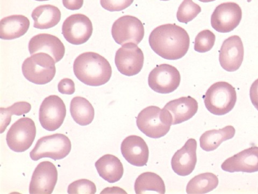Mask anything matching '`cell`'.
I'll return each instance as SVG.
<instances>
[{
	"label": "cell",
	"mask_w": 258,
	"mask_h": 194,
	"mask_svg": "<svg viewBox=\"0 0 258 194\" xmlns=\"http://www.w3.org/2000/svg\"><path fill=\"white\" fill-rule=\"evenodd\" d=\"M136 124L142 132L153 139L166 135L172 125L165 112L156 106L143 109L137 117Z\"/></svg>",
	"instance_id": "obj_5"
},
{
	"label": "cell",
	"mask_w": 258,
	"mask_h": 194,
	"mask_svg": "<svg viewBox=\"0 0 258 194\" xmlns=\"http://www.w3.org/2000/svg\"><path fill=\"white\" fill-rule=\"evenodd\" d=\"M92 21L85 15L77 14L69 16L63 22L62 34L68 42L74 45L86 43L92 35Z\"/></svg>",
	"instance_id": "obj_11"
},
{
	"label": "cell",
	"mask_w": 258,
	"mask_h": 194,
	"mask_svg": "<svg viewBox=\"0 0 258 194\" xmlns=\"http://www.w3.org/2000/svg\"><path fill=\"white\" fill-rule=\"evenodd\" d=\"M144 62L142 51L134 43L123 45L116 53V66L120 74L126 76L139 74L143 69Z\"/></svg>",
	"instance_id": "obj_12"
},
{
	"label": "cell",
	"mask_w": 258,
	"mask_h": 194,
	"mask_svg": "<svg viewBox=\"0 0 258 194\" xmlns=\"http://www.w3.org/2000/svg\"><path fill=\"white\" fill-rule=\"evenodd\" d=\"M244 48L240 37L234 35L226 39L220 51L219 61L222 68L228 72L236 71L243 62Z\"/></svg>",
	"instance_id": "obj_15"
},
{
	"label": "cell",
	"mask_w": 258,
	"mask_h": 194,
	"mask_svg": "<svg viewBox=\"0 0 258 194\" xmlns=\"http://www.w3.org/2000/svg\"><path fill=\"white\" fill-rule=\"evenodd\" d=\"M250 1H251V0H248V2H250Z\"/></svg>",
	"instance_id": "obj_39"
},
{
	"label": "cell",
	"mask_w": 258,
	"mask_h": 194,
	"mask_svg": "<svg viewBox=\"0 0 258 194\" xmlns=\"http://www.w3.org/2000/svg\"><path fill=\"white\" fill-rule=\"evenodd\" d=\"M95 166L99 175L109 183L119 181L123 175V164L115 156L104 155L96 162Z\"/></svg>",
	"instance_id": "obj_22"
},
{
	"label": "cell",
	"mask_w": 258,
	"mask_h": 194,
	"mask_svg": "<svg viewBox=\"0 0 258 194\" xmlns=\"http://www.w3.org/2000/svg\"><path fill=\"white\" fill-rule=\"evenodd\" d=\"M235 133V128L232 126H227L219 130L213 129L206 131L200 137V147L207 152L213 151L223 141L233 138Z\"/></svg>",
	"instance_id": "obj_24"
},
{
	"label": "cell",
	"mask_w": 258,
	"mask_h": 194,
	"mask_svg": "<svg viewBox=\"0 0 258 194\" xmlns=\"http://www.w3.org/2000/svg\"><path fill=\"white\" fill-rule=\"evenodd\" d=\"M58 175L57 169L51 162H42L38 165L32 174L29 193H52L58 181Z\"/></svg>",
	"instance_id": "obj_14"
},
{
	"label": "cell",
	"mask_w": 258,
	"mask_h": 194,
	"mask_svg": "<svg viewBox=\"0 0 258 194\" xmlns=\"http://www.w3.org/2000/svg\"><path fill=\"white\" fill-rule=\"evenodd\" d=\"M134 0H100L101 6L109 12L122 11L134 3Z\"/></svg>",
	"instance_id": "obj_32"
},
{
	"label": "cell",
	"mask_w": 258,
	"mask_h": 194,
	"mask_svg": "<svg viewBox=\"0 0 258 194\" xmlns=\"http://www.w3.org/2000/svg\"><path fill=\"white\" fill-rule=\"evenodd\" d=\"M71 149V142L67 136L54 134L39 139L31 151L30 157L36 161L44 158H49L55 161L61 160L69 155Z\"/></svg>",
	"instance_id": "obj_6"
},
{
	"label": "cell",
	"mask_w": 258,
	"mask_h": 194,
	"mask_svg": "<svg viewBox=\"0 0 258 194\" xmlns=\"http://www.w3.org/2000/svg\"><path fill=\"white\" fill-rule=\"evenodd\" d=\"M61 12L58 7L50 5L39 6L32 12L31 17L34 27L39 29H47L57 25L61 19Z\"/></svg>",
	"instance_id": "obj_23"
},
{
	"label": "cell",
	"mask_w": 258,
	"mask_h": 194,
	"mask_svg": "<svg viewBox=\"0 0 258 194\" xmlns=\"http://www.w3.org/2000/svg\"><path fill=\"white\" fill-rule=\"evenodd\" d=\"M70 112L75 122L83 126L91 124L95 116L92 104L82 96H76L72 99Z\"/></svg>",
	"instance_id": "obj_25"
},
{
	"label": "cell",
	"mask_w": 258,
	"mask_h": 194,
	"mask_svg": "<svg viewBox=\"0 0 258 194\" xmlns=\"http://www.w3.org/2000/svg\"><path fill=\"white\" fill-rule=\"evenodd\" d=\"M198 103L190 96H182L169 102L163 110L172 125L186 121L195 116L198 111Z\"/></svg>",
	"instance_id": "obj_16"
},
{
	"label": "cell",
	"mask_w": 258,
	"mask_h": 194,
	"mask_svg": "<svg viewBox=\"0 0 258 194\" xmlns=\"http://www.w3.org/2000/svg\"><path fill=\"white\" fill-rule=\"evenodd\" d=\"M179 71L171 65H159L150 73L148 83L153 91L161 94H168L175 91L180 85Z\"/></svg>",
	"instance_id": "obj_10"
},
{
	"label": "cell",
	"mask_w": 258,
	"mask_h": 194,
	"mask_svg": "<svg viewBox=\"0 0 258 194\" xmlns=\"http://www.w3.org/2000/svg\"><path fill=\"white\" fill-rule=\"evenodd\" d=\"M69 193L94 194L96 187L94 182L87 179H80L72 182L69 185Z\"/></svg>",
	"instance_id": "obj_31"
},
{
	"label": "cell",
	"mask_w": 258,
	"mask_h": 194,
	"mask_svg": "<svg viewBox=\"0 0 258 194\" xmlns=\"http://www.w3.org/2000/svg\"><path fill=\"white\" fill-rule=\"evenodd\" d=\"M221 168L229 173L258 172V147L248 148L227 159Z\"/></svg>",
	"instance_id": "obj_17"
},
{
	"label": "cell",
	"mask_w": 258,
	"mask_h": 194,
	"mask_svg": "<svg viewBox=\"0 0 258 194\" xmlns=\"http://www.w3.org/2000/svg\"><path fill=\"white\" fill-rule=\"evenodd\" d=\"M160 1L167 2V1H169V0H160Z\"/></svg>",
	"instance_id": "obj_38"
},
{
	"label": "cell",
	"mask_w": 258,
	"mask_h": 194,
	"mask_svg": "<svg viewBox=\"0 0 258 194\" xmlns=\"http://www.w3.org/2000/svg\"><path fill=\"white\" fill-rule=\"evenodd\" d=\"M200 2L207 3L216 1V0H199Z\"/></svg>",
	"instance_id": "obj_36"
},
{
	"label": "cell",
	"mask_w": 258,
	"mask_h": 194,
	"mask_svg": "<svg viewBox=\"0 0 258 194\" xmlns=\"http://www.w3.org/2000/svg\"><path fill=\"white\" fill-rule=\"evenodd\" d=\"M201 12V8L192 0H183L176 14L179 22L185 24L191 21Z\"/></svg>",
	"instance_id": "obj_29"
},
{
	"label": "cell",
	"mask_w": 258,
	"mask_h": 194,
	"mask_svg": "<svg viewBox=\"0 0 258 194\" xmlns=\"http://www.w3.org/2000/svg\"><path fill=\"white\" fill-rule=\"evenodd\" d=\"M204 100L205 106L210 112L216 116H223L235 106L236 89L227 82H217L208 89Z\"/></svg>",
	"instance_id": "obj_3"
},
{
	"label": "cell",
	"mask_w": 258,
	"mask_h": 194,
	"mask_svg": "<svg viewBox=\"0 0 258 194\" xmlns=\"http://www.w3.org/2000/svg\"><path fill=\"white\" fill-rule=\"evenodd\" d=\"M153 52L164 59L177 60L187 53L190 46L188 32L176 24H166L153 30L149 38Z\"/></svg>",
	"instance_id": "obj_1"
},
{
	"label": "cell",
	"mask_w": 258,
	"mask_h": 194,
	"mask_svg": "<svg viewBox=\"0 0 258 194\" xmlns=\"http://www.w3.org/2000/svg\"><path fill=\"white\" fill-rule=\"evenodd\" d=\"M55 62L52 56L44 53L32 55L24 61L23 75L29 82L45 85L51 82L56 74Z\"/></svg>",
	"instance_id": "obj_4"
},
{
	"label": "cell",
	"mask_w": 258,
	"mask_h": 194,
	"mask_svg": "<svg viewBox=\"0 0 258 194\" xmlns=\"http://www.w3.org/2000/svg\"><path fill=\"white\" fill-rule=\"evenodd\" d=\"M197 142L189 139L183 147L177 151L172 158L171 166L174 173L182 176L190 175L197 163Z\"/></svg>",
	"instance_id": "obj_19"
},
{
	"label": "cell",
	"mask_w": 258,
	"mask_h": 194,
	"mask_svg": "<svg viewBox=\"0 0 258 194\" xmlns=\"http://www.w3.org/2000/svg\"><path fill=\"white\" fill-rule=\"evenodd\" d=\"M242 19L240 7L235 3L218 6L211 16L212 27L217 32L228 33L236 28Z\"/></svg>",
	"instance_id": "obj_13"
},
{
	"label": "cell",
	"mask_w": 258,
	"mask_h": 194,
	"mask_svg": "<svg viewBox=\"0 0 258 194\" xmlns=\"http://www.w3.org/2000/svg\"><path fill=\"white\" fill-rule=\"evenodd\" d=\"M58 91L63 94L72 95L76 91L75 84L71 79L64 78L58 85Z\"/></svg>",
	"instance_id": "obj_33"
},
{
	"label": "cell",
	"mask_w": 258,
	"mask_h": 194,
	"mask_svg": "<svg viewBox=\"0 0 258 194\" xmlns=\"http://www.w3.org/2000/svg\"><path fill=\"white\" fill-rule=\"evenodd\" d=\"M145 34L144 27L140 20L131 15L119 18L113 24L111 35L115 41L123 45L128 43L139 44Z\"/></svg>",
	"instance_id": "obj_8"
},
{
	"label": "cell",
	"mask_w": 258,
	"mask_h": 194,
	"mask_svg": "<svg viewBox=\"0 0 258 194\" xmlns=\"http://www.w3.org/2000/svg\"><path fill=\"white\" fill-rule=\"evenodd\" d=\"M74 71L81 82L91 86L106 84L112 75L109 62L94 52H86L78 56L74 64Z\"/></svg>",
	"instance_id": "obj_2"
},
{
	"label": "cell",
	"mask_w": 258,
	"mask_h": 194,
	"mask_svg": "<svg viewBox=\"0 0 258 194\" xmlns=\"http://www.w3.org/2000/svg\"><path fill=\"white\" fill-rule=\"evenodd\" d=\"M62 4L68 10L77 11L82 8L84 0H62Z\"/></svg>",
	"instance_id": "obj_34"
},
{
	"label": "cell",
	"mask_w": 258,
	"mask_h": 194,
	"mask_svg": "<svg viewBox=\"0 0 258 194\" xmlns=\"http://www.w3.org/2000/svg\"><path fill=\"white\" fill-rule=\"evenodd\" d=\"M135 190L137 194L147 191H155L164 194L166 188L165 183L159 175L155 173L145 172L137 177L135 183Z\"/></svg>",
	"instance_id": "obj_26"
},
{
	"label": "cell",
	"mask_w": 258,
	"mask_h": 194,
	"mask_svg": "<svg viewBox=\"0 0 258 194\" xmlns=\"http://www.w3.org/2000/svg\"><path fill=\"white\" fill-rule=\"evenodd\" d=\"M34 121L24 117L16 121L8 131L6 141L8 147L15 152L28 150L33 143L36 135Z\"/></svg>",
	"instance_id": "obj_7"
},
{
	"label": "cell",
	"mask_w": 258,
	"mask_h": 194,
	"mask_svg": "<svg viewBox=\"0 0 258 194\" xmlns=\"http://www.w3.org/2000/svg\"><path fill=\"white\" fill-rule=\"evenodd\" d=\"M216 40L215 35L211 30L206 29L199 32L195 42V50L205 53L212 50Z\"/></svg>",
	"instance_id": "obj_30"
},
{
	"label": "cell",
	"mask_w": 258,
	"mask_h": 194,
	"mask_svg": "<svg viewBox=\"0 0 258 194\" xmlns=\"http://www.w3.org/2000/svg\"><path fill=\"white\" fill-rule=\"evenodd\" d=\"M35 1L41 2L49 1V0H35Z\"/></svg>",
	"instance_id": "obj_37"
},
{
	"label": "cell",
	"mask_w": 258,
	"mask_h": 194,
	"mask_svg": "<svg viewBox=\"0 0 258 194\" xmlns=\"http://www.w3.org/2000/svg\"><path fill=\"white\" fill-rule=\"evenodd\" d=\"M30 21L22 15H13L4 18L0 22V38L12 40L25 35L29 29Z\"/></svg>",
	"instance_id": "obj_21"
},
{
	"label": "cell",
	"mask_w": 258,
	"mask_h": 194,
	"mask_svg": "<svg viewBox=\"0 0 258 194\" xmlns=\"http://www.w3.org/2000/svg\"><path fill=\"white\" fill-rule=\"evenodd\" d=\"M120 150L129 164L137 167L147 165L149 150L147 143L141 136L133 135L126 137L121 144Z\"/></svg>",
	"instance_id": "obj_18"
},
{
	"label": "cell",
	"mask_w": 258,
	"mask_h": 194,
	"mask_svg": "<svg viewBox=\"0 0 258 194\" xmlns=\"http://www.w3.org/2000/svg\"><path fill=\"white\" fill-rule=\"evenodd\" d=\"M249 96L254 107L258 110V79L254 81L250 88Z\"/></svg>",
	"instance_id": "obj_35"
},
{
	"label": "cell",
	"mask_w": 258,
	"mask_h": 194,
	"mask_svg": "<svg viewBox=\"0 0 258 194\" xmlns=\"http://www.w3.org/2000/svg\"><path fill=\"white\" fill-rule=\"evenodd\" d=\"M31 110V105L26 102H19L15 103L11 107L7 108L0 109L1 113V133L6 130V129L11 122L12 116H23L28 113Z\"/></svg>",
	"instance_id": "obj_28"
},
{
	"label": "cell",
	"mask_w": 258,
	"mask_h": 194,
	"mask_svg": "<svg viewBox=\"0 0 258 194\" xmlns=\"http://www.w3.org/2000/svg\"><path fill=\"white\" fill-rule=\"evenodd\" d=\"M67 115V108L58 95L46 97L40 105L39 120L40 125L48 131L53 132L60 127Z\"/></svg>",
	"instance_id": "obj_9"
},
{
	"label": "cell",
	"mask_w": 258,
	"mask_h": 194,
	"mask_svg": "<svg viewBox=\"0 0 258 194\" xmlns=\"http://www.w3.org/2000/svg\"><path fill=\"white\" fill-rule=\"evenodd\" d=\"M219 183V179L215 174L212 173L201 174L189 181L186 192L188 194L206 193L216 188Z\"/></svg>",
	"instance_id": "obj_27"
},
{
	"label": "cell",
	"mask_w": 258,
	"mask_h": 194,
	"mask_svg": "<svg viewBox=\"0 0 258 194\" xmlns=\"http://www.w3.org/2000/svg\"><path fill=\"white\" fill-rule=\"evenodd\" d=\"M31 55L44 53L52 57L55 63L61 61L66 53V48L60 39L54 35L40 34L32 37L29 43Z\"/></svg>",
	"instance_id": "obj_20"
}]
</instances>
